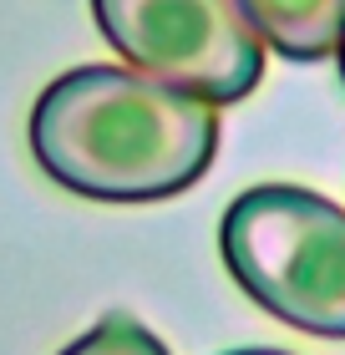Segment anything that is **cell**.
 Instances as JSON below:
<instances>
[{
    "label": "cell",
    "instance_id": "6da1fadb",
    "mask_svg": "<svg viewBox=\"0 0 345 355\" xmlns=\"http://www.w3.org/2000/svg\"><path fill=\"white\" fill-rule=\"evenodd\" d=\"M31 153L81 198H173L219 153V107L133 67H76L31 107Z\"/></svg>",
    "mask_w": 345,
    "mask_h": 355
},
{
    "label": "cell",
    "instance_id": "52a82bcc",
    "mask_svg": "<svg viewBox=\"0 0 345 355\" xmlns=\"http://www.w3.org/2000/svg\"><path fill=\"white\" fill-rule=\"evenodd\" d=\"M335 56H340V82H345V36H340V46H335Z\"/></svg>",
    "mask_w": 345,
    "mask_h": 355
},
{
    "label": "cell",
    "instance_id": "8992f818",
    "mask_svg": "<svg viewBox=\"0 0 345 355\" xmlns=\"http://www.w3.org/2000/svg\"><path fill=\"white\" fill-rule=\"evenodd\" d=\"M228 355H285V350H264V345H254V350H228Z\"/></svg>",
    "mask_w": 345,
    "mask_h": 355
},
{
    "label": "cell",
    "instance_id": "277c9868",
    "mask_svg": "<svg viewBox=\"0 0 345 355\" xmlns=\"http://www.w3.org/2000/svg\"><path fill=\"white\" fill-rule=\"evenodd\" d=\"M254 36L285 61H325L345 36V0H234Z\"/></svg>",
    "mask_w": 345,
    "mask_h": 355
},
{
    "label": "cell",
    "instance_id": "7a4b0ae2",
    "mask_svg": "<svg viewBox=\"0 0 345 355\" xmlns=\"http://www.w3.org/2000/svg\"><path fill=\"white\" fill-rule=\"evenodd\" d=\"M228 274L274 320L345 340V208L294 183H259L219 223Z\"/></svg>",
    "mask_w": 345,
    "mask_h": 355
},
{
    "label": "cell",
    "instance_id": "5b68a950",
    "mask_svg": "<svg viewBox=\"0 0 345 355\" xmlns=\"http://www.w3.org/2000/svg\"><path fill=\"white\" fill-rule=\"evenodd\" d=\"M56 355H168V345L147 325H137L133 315H102L87 335H76V340L67 350H56Z\"/></svg>",
    "mask_w": 345,
    "mask_h": 355
},
{
    "label": "cell",
    "instance_id": "3957f363",
    "mask_svg": "<svg viewBox=\"0 0 345 355\" xmlns=\"http://www.w3.org/2000/svg\"><path fill=\"white\" fill-rule=\"evenodd\" d=\"M92 15L133 71L213 107L249 96L264 76V41L234 0H92Z\"/></svg>",
    "mask_w": 345,
    "mask_h": 355
}]
</instances>
